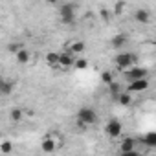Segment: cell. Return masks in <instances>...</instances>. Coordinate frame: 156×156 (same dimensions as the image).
I'll return each mask as SVG.
<instances>
[{
  "mask_svg": "<svg viewBox=\"0 0 156 156\" xmlns=\"http://www.w3.org/2000/svg\"><path fill=\"white\" fill-rule=\"evenodd\" d=\"M98 121V112L90 107H83L79 112H77V123L81 127H88V125H94Z\"/></svg>",
  "mask_w": 156,
  "mask_h": 156,
  "instance_id": "cell-1",
  "label": "cell"
},
{
  "mask_svg": "<svg viewBox=\"0 0 156 156\" xmlns=\"http://www.w3.org/2000/svg\"><path fill=\"white\" fill-rule=\"evenodd\" d=\"M136 53H118L116 55V59H114V62H116V66L118 68H121V70H130L132 66H134V62H136Z\"/></svg>",
  "mask_w": 156,
  "mask_h": 156,
  "instance_id": "cell-2",
  "label": "cell"
},
{
  "mask_svg": "<svg viewBox=\"0 0 156 156\" xmlns=\"http://www.w3.org/2000/svg\"><path fill=\"white\" fill-rule=\"evenodd\" d=\"M59 17L62 24H73L75 20V6L73 4H62L59 8Z\"/></svg>",
  "mask_w": 156,
  "mask_h": 156,
  "instance_id": "cell-3",
  "label": "cell"
},
{
  "mask_svg": "<svg viewBox=\"0 0 156 156\" xmlns=\"http://www.w3.org/2000/svg\"><path fill=\"white\" fill-rule=\"evenodd\" d=\"M105 132H107V136L108 138H112V140H116V138H119L121 136V132H123V125H121V121L119 119H110L107 125H105Z\"/></svg>",
  "mask_w": 156,
  "mask_h": 156,
  "instance_id": "cell-4",
  "label": "cell"
},
{
  "mask_svg": "<svg viewBox=\"0 0 156 156\" xmlns=\"http://www.w3.org/2000/svg\"><path fill=\"white\" fill-rule=\"evenodd\" d=\"M145 73H147L145 68H141V66H132L130 70L125 72V77H127V81H129V83H132V81L145 79Z\"/></svg>",
  "mask_w": 156,
  "mask_h": 156,
  "instance_id": "cell-5",
  "label": "cell"
},
{
  "mask_svg": "<svg viewBox=\"0 0 156 156\" xmlns=\"http://www.w3.org/2000/svg\"><path fill=\"white\" fill-rule=\"evenodd\" d=\"M147 88H149V81H147V79H140V81L129 83L127 92H129V94H140V92H143V90H147Z\"/></svg>",
  "mask_w": 156,
  "mask_h": 156,
  "instance_id": "cell-6",
  "label": "cell"
},
{
  "mask_svg": "<svg viewBox=\"0 0 156 156\" xmlns=\"http://www.w3.org/2000/svg\"><path fill=\"white\" fill-rule=\"evenodd\" d=\"M75 64V59L70 51H64V53H59V68H70Z\"/></svg>",
  "mask_w": 156,
  "mask_h": 156,
  "instance_id": "cell-7",
  "label": "cell"
},
{
  "mask_svg": "<svg viewBox=\"0 0 156 156\" xmlns=\"http://www.w3.org/2000/svg\"><path fill=\"white\" fill-rule=\"evenodd\" d=\"M41 149H42L44 152H53V151L57 149V141H55V138H53V136L44 138V140L41 141Z\"/></svg>",
  "mask_w": 156,
  "mask_h": 156,
  "instance_id": "cell-8",
  "label": "cell"
},
{
  "mask_svg": "<svg viewBox=\"0 0 156 156\" xmlns=\"http://www.w3.org/2000/svg\"><path fill=\"white\" fill-rule=\"evenodd\" d=\"M119 149H121V152H132V151H136V140L134 138H125L121 141Z\"/></svg>",
  "mask_w": 156,
  "mask_h": 156,
  "instance_id": "cell-9",
  "label": "cell"
},
{
  "mask_svg": "<svg viewBox=\"0 0 156 156\" xmlns=\"http://www.w3.org/2000/svg\"><path fill=\"white\" fill-rule=\"evenodd\" d=\"M110 44H112V48H121V46H125V44H127V35H123V33L114 35L112 41H110Z\"/></svg>",
  "mask_w": 156,
  "mask_h": 156,
  "instance_id": "cell-10",
  "label": "cell"
},
{
  "mask_svg": "<svg viewBox=\"0 0 156 156\" xmlns=\"http://www.w3.org/2000/svg\"><path fill=\"white\" fill-rule=\"evenodd\" d=\"M134 19H136L138 22H141V24H147L149 19H151V13H149L147 9H138V11L134 13Z\"/></svg>",
  "mask_w": 156,
  "mask_h": 156,
  "instance_id": "cell-11",
  "label": "cell"
},
{
  "mask_svg": "<svg viewBox=\"0 0 156 156\" xmlns=\"http://www.w3.org/2000/svg\"><path fill=\"white\" fill-rule=\"evenodd\" d=\"M44 61H46V64H50V66H53V68H59V53L50 51V53H46Z\"/></svg>",
  "mask_w": 156,
  "mask_h": 156,
  "instance_id": "cell-12",
  "label": "cell"
},
{
  "mask_svg": "<svg viewBox=\"0 0 156 156\" xmlns=\"http://www.w3.org/2000/svg\"><path fill=\"white\" fill-rule=\"evenodd\" d=\"M116 99H118V103H119L121 107H127V105L132 103V94H129V92H121Z\"/></svg>",
  "mask_w": 156,
  "mask_h": 156,
  "instance_id": "cell-13",
  "label": "cell"
},
{
  "mask_svg": "<svg viewBox=\"0 0 156 156\" xmlns=\"http://www.w3.org/2000/svg\"><path fill=\"white\" fill-rule=\"evenodd\" d=\"M85 51V42L83 41H77L73 44H70V53L75 55V53H83Z\"/></svg>",
  "mask_w": 156,
  "mask_h": 156,
  "instance_id": "cell-14",
  "label": "cell"
},
{
  "mask_svg": "<svg viewBox=\"0 0 156 156\" xmlns=\"http://www.w3.org/2000/svg\"><path fill=\"white\" fill-rule=\"evenodd\" d=\"M15 59H17V62H20V64H26V62L30 61V51L22 48L19 53H15Z\"/></svg>",
  "mask_w": 156,
  "mask_h": 156,
  "instance_id": "cell-15",
  "label": "cell"
},
{
  "mask_svg": "<svg viewBox=\"0 0 156 156\" xmlns=\"http://www.w3.org/2000/svg\"><path fill=\"white\" fill-rule=\"evenodd\" d=\"M143 141H145L147 147L156 149V132H147V134L143 136Z\"/></svg>",
  "mask_w": 156,
  "mask_h": 156,
  "instance_id": "cell-16",
  "label": "cell"
},
{
  "mask_svg": "<svg viewBox=\"0 0 156 156\" xmlns=\"http://www.w3.org/2000/svg\"><path fill=\"white\" fill-rule=\"evenodd\" d=\"M0 88H2V94H4V96H8V94H11V92H13L15 83H13V81H2Z\"/></svg>",
  "mask_w": 156,
  "mask_h": 156,
  "instance_id": "cell-17",
  "label": "cell"
},
{
  "mask_svg": "<svg viewBox=\"0 0 156 156\" xmlns=\"http://www.w3.org/2000/svg\"><path fill=\"white\" fill-rule=\"evenodd\" d=\"M11 151H13V143L9 140H4L2 143H0V152L2 154H9Z\"/></svg>",
  "mask_w": 156,
  "mask_h": 156,
  "instance_id": "cell-18",
  "label": "cell"
},
{
  "mask_svg": "<svg viewBox=\"0 0 156 156\" xmlns=\"http://www.w3.org/2000/svg\"><path fill=\"white\" fill-rule=\"evenodd\" d=\"M101 81H103L105 85H108V87H110V85L114 83V77H112V72H103V73H101Z\"/></svg>",
  "mask_w": 156,
  "mask_h": 156,
  "instance_id": "cell-19",
  "label": "cell"
},
{
  "mask_svg": "<svg viewBox=\"0 0 156 156\" xmlns=\"http://www.w3.org/2000/svg\"><path fill=\"white\" fill-rule=\"evenodd\" d=\"M73 68H75V70H87V68H88V61H87V59H75Z\"/></svg>",
  "mask_w": 156,
  "mask_h": 156,
  "instance_id": "cell-20",
  "label": "cell"
},
{
  "mask_svg": "<svg viewBox=\"0 0 156 156\" xmlns=\"http://www.w3.org/2000/svg\"><path fill=\"white\" fill-rule=\"evenodd\" d=\"M108 88H110V94H112L114 98H118V96L121 94V87H119V85H118L116 81H114V83H112V85H110Z\"/></svg>",
  "mask_w": 156,
  "mask_h": 156,
  "instance_id": "cell-21",
  "label": "cell"
},
{
  "mask_svg": "<svg viewBox=\"0 0 156 156\" xmlns=\"http://www.w3.org/2000/svg\"><path fill=\"white\" fill-rule=\"evenodd\" d=\"M9 118H11L13 121H20V119H22V110H20V108H13L11 114H9Z\"/></svg>",
  "mask_w": 156,
  "mask_h": 156,
  "instance_id": "cell-22",
  "label": "cell"
},
{
  "mask_svg": "<svg viewBox=\"0 0 156 156\" xmlns=\"http://www.w3.org/2000/svg\"><path fill=\"white\" fill-rule=\"evenodd\" d=\"M123 9H125V4H123V2H119V4H116V6H114V11H116V15H119Z\"/></svg>",
  "mask_w": 156,
  "mask_h": 156,
  "instance_id": "cell-23",
  "label": "cell"
},
{
  "mask_svg": "<svg viewBox=\"0 0 156 156\" xmlns=\"http://www.w3.org/2000/svg\"><path fill=\"white\" fill-rule=\"evenodd\" d=\"M118 156H140V154H138V151H132V152H119Z\"/></svg>",
  "mask_w": 156,
  "mask_h": 156,
  "instance_id": "cell-24",
  "label": "cell"
},
{
  "mask_svg": "<svg viewBox=\"0 0 156 156\" xmlns=\"http://www.w3.org/2000/svg\"><path fill=\"white\" fill-rule=\"evenodd\" d=\"M101 17H103L105 20H107V19H108L110 15H108V11H107V9H101Z\"/></svg>",
  "mask_w": 156,
  "mask_h": 156,
  "instance_id": "cell-25",
  "label": "cell"
}]
</instances>
